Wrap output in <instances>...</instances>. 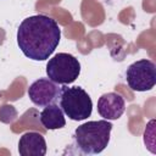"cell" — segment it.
I'll return each mask as SVG.
<instances>
[{"instance_id": "2", "label": "cell", "mask_w": 156, "mask_h": 156, "mask_svg": "<svg viewBox=\"0 0 156 156\" xmlns=\"http://www.w3.org/2000/svg\"><path fill=\"white\" fill-rule=\"evenodd\" d=\"M112 123L107 119L89 121L74 130V143L83 154H100L110 143Z\"/></svg>"}, {"instance_id": "9", "label": "cell", "mask_w": 156, "mask_h": 156, "mask_svg": "<svg viewBox=\"0 0 156 156\" xmlns=\"http://www.w3.org/2000/svg\"><path fill=\"white\" fill-rule=\"evenodd\" d=\"M40 123L44 128L49 130H55L63 128L66 126L65 113L61 107H58L56 104H51L44 107V110L40 112L39 116Z\"/></svg>"}, {"instance_id": "8", "label": "cell", "mask_w": 156, "mask_h": 156, "mask_svg": "<svg viewBox=\"0 0 156 156\" xmlns=\"http://www.w3.org/2000/svg\"><path fill=\"white\" fill-rule=\"evenodd\" d=\"M18 152L21 156H44L46 154V141L38 132H27L18 140Z\"/></svg>"}, {"instance_id": "1", "label": "cell", "mask_w": 156, "mask_h": 156, "mask_svg": "<svg viewBox=\"0 0 156 156\" xmlns=\"http://www.w3.org/2000/svg\"><path fill=\"white\" fill-rule=\"evenodd\" d=\"M61 39L57 22L46 15L24 18L17 29V44L23 55L33 61H44L55 51Z\"/></svg>"}, {"instance_id": "3", "label": "cell", "mask_w": 156, "mask_h": 156, "mask_svg": "<svg viewBox=\"0 0 156 156\" xmlns=\"http://www.w3.org/2000/svg\"><path fill=\"white\" fill-rule=\"evenodd\" d=\"M60 107L72 121H83L90 117L93 101L89 94L80 87H68L65 84L60 89Z\"/></svg>"}, {"instance_id": "5", "label": "cell", "mask_w": 156, "mask_h": 156, "mask_svg": "<svg viewBox=\"0 0 156 156\" xmlns=\"http://www.w3.org/2000/svg\"><path fill=\"white\" fill-rule=\"evenodd\" d=\"M126 80L134 91L151 90L156 84V65L147 58L133 62L126 71Z\"/></svg>"}, {"instance_id": "4", "label": "cell", "mask_w": 156, "mask_h": 156, "mask_svg": "<svg viewBox=\"0 0 156 156\" xmlns=\"http://www.w3.org/2000/svg\"><path fill=\"white\" fill-rule=\"evenodd\" d=\"M80 73L78 58L67 52H58L46 63V74L49 79L57 84H71Z\"/></svg>"}, {"instance_id": "6", "label": "cell", "mask_w": 156, "mask_h": 156, "mask_svg": "<svg viewBox=\"0 0 156 156\" xmlns=\"http://www.w3.org/2000/svg\"><path fill=\"white\" fill-rule=\"evenodd\" d=\"M60 87L49 78H39L28 88V96L30 101L40 107L56 104L60 98Z\"/></svg>"}, {"instance_id": "7", "label": "cell", "mask_w": 156, "mask_h": 156, "mask_svg": "<svg viewBox=\"0 0 156 156\" xmlns=\"http://www.w3.org/2000/svg\"><path fill=\"white\" fill-rule=\"evenodd\" d=\"M126 110V102L122 95L117 93L102 94L98 100V112L104 119H118Z\"/></svg>"}, {"instance_id": "10", "label": "cell", "mask_w": 156, "mask_h": 156, "mask_svg": "<svg viewBox=\"0 0 156 156\" xmlns=\"http://www.w3.org/2000/svg\"><path fill=\"white\" fill-rule=\"evenodd\" d=\"M17 118V111L12 105H2L0 107V122L2 123H12Z\"/></svg>"}]
</instances>
